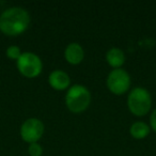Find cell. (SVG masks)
I'll return each mask as SVG.
<instances>
[{"label":"cell","instance_id":"cell-3","mask_svg":"<svg viewBox=\"0 0 156 156\" xmlns=\"http://www.w3.org/2000/svg\"><path fill=\"white\" fill-rule=\"evenodd\" d=\"M127 104L133 113L143 115L151 108V95L143 88H135L128 95Z\"/></svg>","mask_w":156,"mask_h":156},{"label":"cell","instance_id":"cell-11","mask_svg":"<svg viewBox=\"0 0 156 156\" xmlns=\"http://www.w3.org/2000/svg\"><path fill=\"white\" fill-rule=\"evenodd\" d=\"M42 147L37 142H33L29 145V149H28V152L31 156H41L42 154Z\"/></svg>","mask_w":156,"mask_h":156},{"label":"cell","instance_id":"cell-5","mask_svg":"<svg viewBox=\"0 0 156 156\" xmlns=\"http://www.w3.org/2000/svg\"><path fill=\"white\" fill-rule=\"evenodd\" d=\"M129 75L122 69H115L110 72L107 78V86L115 94H121L129 88Z\"/></svg>","mask_w":156,"mask_h":156},{"label":"cell","instance_id":"cell-7","mask_svg":"<svg viewBox=\"0 0 156 156\" xmlns=\"http://www.w3.org/2000/svg\"><path fill=\"white\" fill-rule=\"evenodd\" d=\"M69 76L61 69H56L49 75V83L55 89H65L69 85Z\"/></svg>","mask_w":156,"mask_h":156},{"label":"cell","instance_id":"cell-1","mask_svg":"<svg viewBox=\"0 0 156 156\" xmlns=\"http://www.w3.org/2000/svg\"><path fill=\"white\" fill-rule=\"evenodd\" d=\"M30 22L29 13L23 8L13 7L7 9L0 15V30L9 35L22 33Z\"/></svg>","mask_w":156,"mask_h":156},{"label":"cell","instance_id":"cell-4","mask_svg":"<svg viewBox=\"0 0 156 156\" xmlns=\"http://www.w3.org/2000/svg\"><path fill=\"white\" fill-rule=\"evenodd\" d=\"M17 67L23 75L27 77H35L42 71V61L33 52H24L17 60Z\"/></svg>","mask_w":156,"mask_h":156},{"label":"cell","instance_id":"cell-2","mask_svg":"<svg viewBox=\"0 0 156 156\" xmlns=\"http://www.w3.org/2000/svg\"><path fill=\"white\" fill-rule=\"evenodd\" d=\"M91 95L89 90L81 85H75L69 88L67 91L66 105L73 112H81L83 111L90 104Z\"/></svg>","mask_w":156,"mask_h":156},{"label":"cell","instance_id":"cell-13","mask_svg":"<svg viewBox=\"0 0 156 156\" xmlns=\"http://www.w3.org/2000/svg\"><path fill=\"white\" fill-rule=\"evenodd\" d=\"M150 121H151V125H152V127H153V129L156 132V109L152 112Z\"/></svg>","mask_w":156,"mask_h":156},{"label":"cell","instance_id":"cell-6","mask_svg":"<svg viewBox=\"0 0 156 156\" xmlns=\"http://www.w3.org/2000/svg\"><path fill=\"white\" fill-rule=\"evenodd\" d=\"M43 133L44 124L42 123L41 120L35 119V118L27 119L20 127V135L23 139L30 143L37 142L42 137Z\"/></svg>","mask_w":156,"mask_h":156},{"label":"cell","instance_id":"cell-9","mask_svg":"<svg viewBox=\"0 0 156 156\" xmlns=\"http://www.w3.org/2000/svg\"><path fill=\"white\" fill-rule=\"evenodd\" d=\"M107 61L109 62V64L112 65L115 67H118L120 65H122L125 61V56H124V52L122 51L120 48H110V49L107 51L106 55Z\"/></svg>","mask_w":156,"mask_h":156},{"label":"cell","instance_id":"cell-8","mask_svg":"<svg viewBox=\"0 0 156 156\" xmlns=\"http://www.w3.org/2000/svg\"><path fill=\"white\" fill-rule=\"evenodd\" d=\"M85 52L83 49L78 43H71L65 49V58L69 63L77 64L83 59Z\"/></svg>","mask_w":156,"mask_h":156},{"label":"cell","instance_id":"cell-12","mask_svg":"<svg viewBox=\"0 0 156 156\" xmlns=\"http://www.w3.org/2000/svg\"><path fill=\"white\" fill-rule=\"evenodd\" d=\"M7 55L9 58L11 59H17L20 57V47H17V46H10L9 48L7 49Z\"/></svg>","mask_w":156,"mask_h":156},{"label":"cell","instance_id":"cell-10","mask_svg":"<svg viewBox=\"0 0 156 156\" xmlns=\"http://www.w3.org/2000/svg\"><path fill=\"white\" fill-rule=\"evenodd\" d=\"M150 132L149 126L143 122H135L130 127V134L137 139L144 138Z\"/></svg>","mask_w":156,"mask_h":156}]
</instances>
